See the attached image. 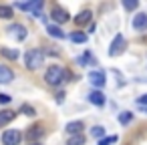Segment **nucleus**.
<instances>
[{
  "label": "nucleus",
  "mask_w": 147,
  "mask_h": 145,
  "mask_svg": "<svg viewBox=\"0 0 147 145\" xmlns=\"http://www.w3.org/2000/svg\"><path fill=\"white\" fill-rule=\"evenodd\" d=\"M69 77H71V73H69V71H65V69H63V67H59V65L49 67V69H47V73H45V81H47L51 87H59V85H61V83H65Z\"/></svg>",
  "instance_id": "obj_1"
},
{
  "label": "nucleus",
  "mask_w": 147,
  "mask_h": 145,
  "mask_svg": "<svg viewBox=\"0 0 147 145\" xmlns=\"http://www.w3.org/2000/svg\"><path fill=\"white\" fill-rule=\"evenodd\" d=\"M24 65H26L28 71H36V69H40V67L45 65V53L38 51V49H30V51H26V55H24Z\"/></svg>",
  "instance_id": "obj_2"
},
{
  "label": "nucleus",
  "mask_w": 147,
  "mask_h": 145,
  "mask_svg": "<svg viewBox=\"0 0 147 145\" xmlns=\"http://www.w3.org/2000/svg\"><path fill=\"white\" fill-rule=\"evenodd\" d=\"M125 47H127V42H125V36H123V34H117V36L113 38L111 47H109V57H119V55H123Z\"/></svg>",
  "instance_id": "obj_3"
},
{
  "label": "nucleus",
  "mask_w": 147,
  "mask_h": 145,
  "mask_svg": "<svg viewBox=\"0 0 147 145\" xmlns=\"http://www.w3.org/2000/svg\"><path fill=\"white\" fill-rule=\"evenodd\" d=\"M69 12L63 8V6H59V4H55L53 8H51V18H53V22H57V24H65V22H69Z\"/></svg>",
  "instance_id": "obj_4"
},
{
  "label": "nucleus",
  "mask_w": 147,
  "mask_h": 145,
  "mask_svg": "<svg viewBox=\"0 0 147 145\" xmlns=\"http://www.w3.org/2000/svg\"><path fill=\"white\" fill-rule=\"evenodd\" d=\"M20 139H22V133L18 129H6L2 133V143L4 145H20Z\"/></svg>",
  "instance_id": "obj_5"
},
{
  "label": "nucleus",
  "mask_w": 147,
  "mask_h": 145,
  "mask_svg": "<svg viewBox=\"0 0 147 145\" xmlns=\"http://www.w3.org/2000/svg\"><path fill=\"white\" fill-rule=\"evenodd\" d=\"M87 79H89L91 85H95V87H99V89L105 87V73H103V71H91V73L87 75Z\"/></svg>",
  "instance_id": "obj_6"
},
{
  "label": "nucleus",
  "mask_w": 147,
  "mask_h": 145,
  "mask_svg": "<svg viewBox=\"0 0 147 145\" xmlns=\"http://www.w3.org/2000/svg\"><path fill=\"white\" fill-rule=\"evenodd\" d=\"M131 24H133L135 30H147V14H145V12L135 14L133 20H131Z\"/></svg>",
  "instance_id": "obj_7"
},
{
  "label": "nucleus",
  "mask_w": 147,
  "mask_h": 145,
  "mask_svg": "<svg viewBox=\"0 0 147 145\" xmlns=\"http://www.w3.org/2000/svg\"><path fill=\"white\" fill-rule=\"evenodd\" d=\"M12 81H14L12 69L6 67V65H0V83H2V85H8V83H12Z\"/></svg>",
  "instance_id": "obj_8"
},
{
  "label": "nucleus",
  "mask_w": 147,
  "mask_h": 145,
  "mask_svg": "<svg viewBox=\"0 0 147 145\" xmlns=\"http://www.w3.org/2000/svg\"><path fill=\"white\" fill-rule=\"evenodd\" d=\"M14 117H16V113H14L12 109H4V111H0V129L6 127L10 121H14Z\"/></svg>",
  "instance_id": "obj_9"
},
{
  "label": "nucleus",
  "mask_w": 147,
  "mask_h": 145,
  "mask_svg": "<svg viewBox=\"0 0 147 145\" xmlns=\"http://www.w3.org/2000/svg\"><path fill=\"white\" fill-rule=\"evenodd\" d=\"M91 18H93V12H91V10H83V12H79V14L75 16V24H77V26H85V24L91 22Z\"/></svg>",
  "instance_id": "obj_10"
},
{
  "label": "nucleus",
  "mask_w": 147,
  "mask_h": 145,
  "mask_svg": "<svg viewBox=\"0 0 147 145\" xmlns=\"http://www.w3.org/2000/svg\"><path fill=\"white\" fill-rule=\"evenodd\" d=\"M89 103H93V105H97V107H103V105H105V95H103V91H91V93H89Z\"/></svg>",
  "instance_id": "obj_11"
},
{
  "label": "nucleus",
  "mask_w": 147,
  "mask_h": 145,
  "mask_svg": "<svg viewBox=\"0 0 147 145\" xmlns=\"http://www.w3.org/2000/svg\"><path fill=\"white\" fill-rule=\"evenodd\" d=\"M8 32H12L18 40H24V38H26V28H24L22 24H12V26L8 28Z\"/></svg>",
  "instance_id": "obj_12"
},
{
  "label": "nucleus",
  "mask_w": 147,
  "mask_h": 145,
  "mask_svg": "<svg viewBox=\"0 0 147 145\" xmlns=\"http://www.w3.org/2000/svg\"><path fill=\"white\" fill-rule=\"evenodd\" d=\"M81 129H85L83 121H71V123H67V133L69 135H79Z\"/></svg>",
  "instance_id": "obj_13"
},
{
  "label": "nucleus",
  "mask_w": 147,
  "mask_h": 145,
  "mask_svg": "<svg viewBox=\"0 0 147 145\" xmlns=\"http://www.w3.org/2000/svg\"><path fill=\"white\" fill-rule=\"evenodd\" d=\"M42 133H45V131H42V127H40V125H32V127L28 129L26 137H28L30 141H34V139H40V137H42Z\"/></svg>",
  "instance_id": "obj_14"
},
{
  "label": "nucleus",
  "mask_w": 147,
  "mask_h": 145,
  "mask_svg": "<svg viewBox=\"0 0 147 145\" xmlns=\"http://www.w3.org/2000/svg\"><path fill=\"white\" fill-rule=\"evenodd\" d=\"M0 55H2L4 59H10V61H16V59H18V51L8 49V47H2V49H0Z\"/></svg>",
  "instance_id": "obj_15"
},
{
  "label": "nucleus",
  "mask_w": 147,
  "mask_h": 145,
  "mask_svg": "<svg viewBox=\"0 0 147 145\" xmlns=\"http://www.w3.org/2000/svg\"><path fill=\"white\" fill-rule=\"evenodd\" d=\"M69 38H71L73 42H77V45H85V42H87V34H85V32H79V30L71 32Z\"/></svg>",
  "instance_id": "obj_16"
},
{
  "label": "nucleus",
  "mask_w": 147,
  "mask_h": 145,
  "mask_svg": "<svg viewBox=\"0 0 147 145\" xmlns=\"http://www.w3.org/2000/svg\"><path fill=\"white\" fill-rule=\"evenodd\" d=\"M85 135L83 133H79V135H69V139H67V145H85Z\"/></svg>",
  "instance_id": "obj_17"
},
{
  "label": "nucleus",
  "mask_w": 147,
  "mask_h": 145,
  "mask_svg": "<svg viewBox=\"0 0 147 145\" xmlns=\"http://www.w3.org/2000/svg\"><path fill=\"white\" fill-rule=\"evenodd\" d=\"M12 16H14V10H12V6L0 4V18H4V20H10Z\"/></svg>",
  "instance_id": "obj_18"
},
{
  "label": "nucleus",
  "mask_w": 147,
  "mask_h": 145,
  "mask_svg": "<svg viewBox=\"0 0 147 145\" xmlns=\"http://www.w3.org/2000/svg\"><path fill=\"white\" fill-rule=\"evenodd\" d=\"M49 34L55 36V38H67V34H65L59 26H55V24H49Z\"/></svg>",
  "instance_id": "obj_19"
},
{
  "label": "nucleus",
  "mask_w": 147,
  "mask_h": 145,
  "mask_svg": "<svg viewBox=\"0 0 147 145\" xmlns=\"http://www.w3.org/2000/svg\"><path fill=\"white\" fill-rule=\"evenodd\" d=\"M91 135L97 137V139H103V137H105V127H99V125L93 127V129H91Z\"/></svg>",
  "instance_id": "obj_20"
},
{
  "label": "nucleus",
  "mask_w": 147,
  "mask_h": 145,
  "mask_svg": "<svg viewBox=\"0 0 147 145\" xmlns=\"http://www.w3.org/2000/svg\"><path fill=\"white\" fill-rule=\"evenodd\" d=\"M117 135H111V137H103V139H99V143L97 145H111V143H117Z\"/></svg>",
  "instance_id": "obj_21"
},
{
  "label": "nucleus",
  "mask_w": 147,
  "mask_h": 145,
  "mask_svg": "<svg viewBox=\"0 0 147 145\" xmlns=\"http://www.w3.org/2000/svg\"><path fill=\"white\" fill-rule=\"evenodd\" d=\"M131 119H133V113H129V111H123V113L119 115V121H121L123 125H127V123H129Z\"/></svg>",
  "instance_id": "obj_22"
},
{
  "label": "nucleus",
  "mask_w": 147,
  "mask_h": 145,
  "mask_svg": "<svg viewBox=\"0 0 147 145\" xmlns=\"http://www.w3.org/2000/svg\"><path fill=\"white\" fill-rule=\"evenodd\" d=\"M123 6H125L127 10H135V8L139 6V2H137V0H123Z\"/></svg>",
  "instance_id": "obj_23"
},
{
  "label": "nucleus",
  "mask_w": 147,
  "mask_h": 145,
  "mask_svg": "<svg viewBox=\"0 0 147 145\" xmlns=\"http://www.w3.org/2000/svg\"><path fill=\"white\" fill-rule=\"evenodd\" d=\"M20 111H22L24 115H28V117H32V115H36V111H34V109H32L30 105H22V107H20Z\"/></svg>",
  "instance_id": "obj_24"
},
{
  "label": "nucleus",
  "mask_w": 147,
  "mask_h": 145,
  "mask_svg": "<svg viewBox=\"0 0 147 145\" xmlns=\"http://www.w3.org/2000/svg\"><path fill=\"white\" fill-rule=\"evenodd\" d=\"M10 95H6V93H0V105H6V103H10Z\"/></svg>",
  "instance_id": "obj_25"
},
{
  "label": "nucleus",
  "mask_w": 147,
  "mask_h": 145,
  "mask_svg": "<svg viewBox=\"0 0 147 145\" xmlns=\"http://www.w3.org/2000/svg\"><path fill=\"white\" fill-rule=\"evenodd\" d=\"M79 61H81V63H95V61H93V57H91L89 53H85V55H83Z\"/></svg>",
  "instance_id": "obj_26"
},
{
  "label": "nucleus",
  "mask_w": 147,
  "mask_h": 145,
  "mask_svg": "<svg viewBox=\"0 0 147 145\" xmlns=\"http://www.w3.org/2000/svg\"><path fill=\"white\" fill-rule=\"evenodd\" d=\"M137 103H139V105H147V95L139 97V99H137Z\"/></svg>",
  "instance_id": "obj_27"
},
{
  "label": "nucleus",
  "mask_w": 147,
  "mask_h": 145,
  "mask_svg": "<svg viewBox=\"0 0 147 145\" xmlns=\"http://www.w3.org/2000/svg\"><path fill=\"white\" fill-rule=\"evenodd\" d=\"M63 99H65V95H63V93H59V95H57V101H59V103H63Z\"/></svg>",
  "instance_id": "obj_28"
}]
</instances>
